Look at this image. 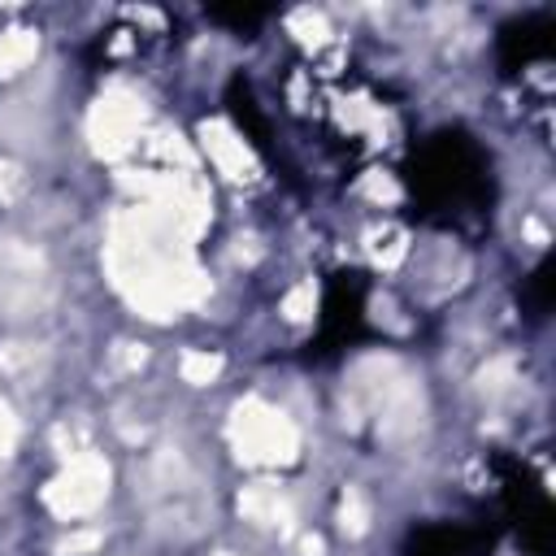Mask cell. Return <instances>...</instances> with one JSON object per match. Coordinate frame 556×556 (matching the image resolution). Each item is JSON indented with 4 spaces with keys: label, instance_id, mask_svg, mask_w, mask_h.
<instances>
[{
    "label": "cell",
    "instance_id": "6da1fadb",
    "mask_svg": "<svg viewBox=\"0 0 556 556\" xmlns=\"http://www.w3.org/2000/svg\"><path fill=\"white\" fill-rule=\"evenodd\" d=\"M182 239L187 235L152 204L113 222L109 274L126 291V300L148 317H174L178 308L204 295V278L191 265Z\"/></svg>",
    "mask_w": 556,
    "mask_h": 556
},
{
    "label": "cell",
    "instance_id": "7a4b0ae2",
    "mask_svg": "<svg viewBox=\"0 0 556 556\" xmlns=\"http://www.w3.org/2000/svg\"><path fill=\"white\" fill-rule=\"evenodd\" d=\"M230 443H235L239 460H252V465H282V460L295 456L300 434H295V426H291L278 408H269V404H261V400H243V404L235 408V417H230Z\"/></svg>",
    "mask_w": 556,
    "mask_h": 556
},
{
    "label": "cell",
    "instance_id": "3957f363",
    "mask_svg": "<svg viewBox=\"0 0 556 556\" xmlns=\"http://www.w3.org/2000/svg\"><path fill=\"white\" fill-rule=\"evenodd\" d=\"M104 495H109V465H104L100 456H91V452L74 456V460L48 482V491H43L48 508H52L56 517H65V521L96 513V508L104 504Z\"/></svg>",
    "mask_w": 556,
    "mask_h": 556
},
{
    "label": "cell",
    "instance_id": "277c9868",
    "mask_svg": "<svg viewBox=\"0 0 556 556\" xmlns=\"http://www.w3.org/2000/svg\"><path fill=\"white\" fill-rule=\"evenodd\" d=\"M139 126H143V100L135 91H104L87 117V135H91V148L100 156H122L135 139H139Z\"/></svg>",
    "mask_w": 556,
    "mask_h": 556
},
{
    "label": "cell",
    "instance_id": "5b68a950",
    "mask_svg": "<svg viewBox=\"0 0 556 556\" xmlns=\"http://www.w3.org/2000/svg\"><path fill=\"white\" fill-rule=\"evenodd\" d=\"M200 135H204V148H208V156H213V165H217L222 174H230V178H252V174H256L252 152L243 148V139H239L230 126L208 122Z\"/></svg>",
    "mask_w": 556,
    "mask_h": 556
},
{
    "label": "cell",
    "instance_id": "8992f818",
    "mask_svg": "<svg viewBox=\"0 0 556 556\" xmlns=\"http://www.w3.org/2000/svg\"><path fill=\"white\" fill-rule=\"evenodd\" d=\"M239 513L252 517L256 526H287V521H291V504H287V495H282L278 486H269V482L248 486V491L239 495Z\"/></svg>",
    "mask_w": 556,
    "mask_h": 556
},
{
    "label": "cell",
    "instance_id": "52a82bcc",
    "mask_svg": "<svg viewBox=\"0 0 556 556\" xmlns=\"http://www.w3.org/2000/svg\"><path fill=\"white\" fill-rule=\"evenodd\" d=\"M35 52H39V35H35V30H26V26L4 30V35H0V74L26 70V65L35 61Z\"/></svg>",
    "mask_w": 556,
    "mask_h": 556
},
{
    "label": "cell",
    "instance_id": "ba28073f",
    "mask_svg": "<svg viewBox=\"0 0 556 556\" xmlns=\"http://www.w3.org/2000/svg\"><path fill=\"white\" fill-rule=\"evenodd\" d=\"M217 374H222V356H213V352H187V356H182V378H187V382L204 387V382H213Z\"/></svg>",
    "mask_w": 556,
    "mask_h": 556
},
{
    "label": "cell",
    "instance_id": "9c48e42d",
    "mask_svg": "<svg viewBox=\"0 0 556 556\" xmlns=\"http://www.w3.org/2000/svg\"><path fill=\"white\" fill-rule=\"evenodd\" d=\"M291 30H300L304 43H321V39H326V17L313 13V9H295V13H291Z\"/></svg>",
    "mask_w": 556,
    "mask_h": 556
},
{
    "label": "cell",
    "instance_id": "30bf717a",
    "mask_svg": "<svg viewBox=\"0 0 556 556\" xmlns=\"http://www.w3.org/2000/svg\"><path fill=\"white\" fill-rule=\"evenodd\" d=\"M313 300H317V291H313V282H300L287 300H282V313L291 317V321H304L308 313H313Z\"/></svg>",
    "mask_w": 556,
    "mask_h": 556
},
{
    "label": "cell",
    "instance_id": "8fae6325",
    "mask_svg": "<svg viewBox=\"0 0 556 556\" xmlns=\"http://www.w3.org/2000/svg\"><path fill=\"white\" fill-rule=\"evenodd\" d=\"M365 504H361V495L356 491H348V500H343V530H352V534H361L365 530Z\"/></svg>",
    "mask_w": 556,
    "mask_h": 556
},
{
    "label": "cell",
    "instance_id": "7c38bea8",
    "mask_svg": "<svg viewBox=\"0 0 556 556\" xmlns=\"http://www.w3.org/2000/svg\"><path fill=\"white\" fill-rule=\"evenodd\" d=\"M22 187H26V182H22V174H17L13 165H0V200H13Z\"/></svg>",
    "mask_w": 556,
    "mask_h": 556
},
{
    "label": "cell",
    "instance_id": "4fadbf2b",
    "mask_svg": "<svg viewBox=\"0 0 556 556\" xmlns=\"http://www.w3.org/2000/svg\"><path fill=\"white\" fill-rule=\"evenodd\" d=\"M13 434H17V426H13V413H9V404L0 400V456L13 447Z\"/></svg>",
    "mask_w": 556,
    "mask_h": 556
}]
</instances>
